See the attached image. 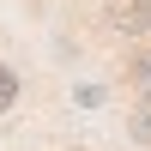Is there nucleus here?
<instances>
[{
    "label": "nucleus",
    "instance_id": "obj_1",
    "mask_svg": "<svg viewBox=\"0 0 151 151\" xmlns=\"http://www.w3.org/2000/svg\"><path fill=\"white\" fill-rule=\"evenodd\" d=\"M103 18L121 36H151V0H103Z\"/></svg>",
    "mask_w": 151,
    "mask_h": 151
},
{
    "label": "nucleus",
    "instance_id": "obj_2",
    "mask_svg": "<svg viewBox=\"0 0 151 151\" xmlns=\"http://www.w3.org/2000/svg\"><path fill=\"white\" fill-rule=\"evenodd\" d=\"M127 73H133L139 103H151V42H145V48H133V67H127Z\"/></svg>",
    "mask_w": 151,
    "mask_h": 151
},
{
    "label": "nucleus",
    "instance_id": "obj_3",
    "mask_svg": "<svg viewBox=\"0 0 151 151\" xmlns=\"http://www.w3.org/2000/svg\"><path fill=\"white\" fill-rule=\"evenodd\" d=\"M12 103H18V73H12L6 60H0V115H6Z\"/></svg>",
    "mask_w": 151,
    "mask_h": 151
},
{
    "label": "nucleus",
    "instance_id": "obj_4",
    "mask_svg": "<svg viewBox=\"0 0 151 151\" xmlns=\"http://www.w3.org/2000/svg\"><path fill=\"white\" fill-rule=\"evenodd\" d=\"M133 139H139V145H151V103H139V109H133Z\"/></svg>",
    "mask_w": 151,
    "mask_h": 151
},
{
    "label": "nucleus",
    "instance_id": "obj_5",
    "mask_svg": "<svg viewBox=\"0 0 151 151\" xmlns=\"http://www.w3.org/2000/svg\"><path fill=\"white\" fill-rule=\"evenodd\" d=\"M73 103H85V109H97V103H103V85H79V91H73Z\"/></svg>",
    "mask_w": 151,
    "mask_h": 151
}]
</instances>
